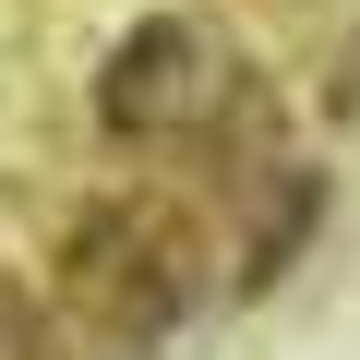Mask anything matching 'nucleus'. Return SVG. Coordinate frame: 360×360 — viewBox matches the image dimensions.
I'll use <instances>...</instances> for the list:
<instances>
[{"label":"nucleus","instance_id":"obj_1","mask_svg":"<svg viewBox=\"0 0 360 360\" xmlns=\"http://www.w3.org/2000/svg\"><path fill=\"white\" fill-rule=\"evenodd\" d=\"M193 96H205V37H180V25L132 37L120 72H108V120H120V132H168Z\"/></svg>","mask_w":360,"mask_h":360}]
</instances>
